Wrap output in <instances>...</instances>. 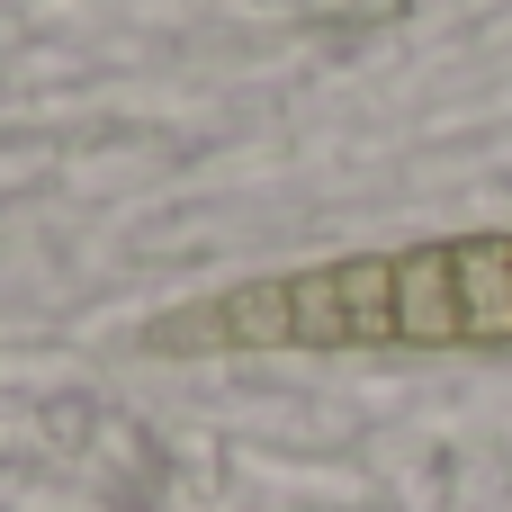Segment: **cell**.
Wrapping results in <instances>:
<instances>
[{"mask_svg":"<svg viewBox=\"0 0 512 512\" xmlns=\"http://www.w3.org/2000/svg\"><path fill=\"white\" fill-rule=\"evenodd\" d=\"M288 324L297 342H396V261L288 279Z\"/></svg>","mask_w":512,"mask_h":512,"instance_id":"1","label":"cell"},{"mask_svg":"<svg viewBox=\"0 0 512 512\" xmlns=\"http://www.w3.org/2000/svg\"><path fill=\"white\" fill-rule=\"evenodd\" d=\"M468 342H512V243H450Z\"/></svg>","mask_w":512,"mask_h":512,"instance_id":"3","label":"cell"},{"mask_svg":"<svg viewBox=\"0 0 512 512\" xmlns=\"http://www.w3.org/2000/svg\"><path fill=\"white\" fill-rule=\"evenodd\" d=\"M396 342H468V324H459V261L450 252L396 261Z\"/></svg>","mask_w":512,"mask_h":512,"instance_id":"2","label":"cell"}]
</instances>
